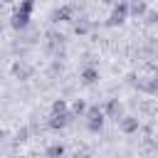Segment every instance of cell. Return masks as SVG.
Masks as SVG:
<instances>
[{
  "label": "cell",
  "instance_id": "obj_8",
  "mask_svg": "<svg viewBox=\"0 0 158 158\" xmlns=\"http://www.w3.org/2000/svg\"><path fill=\"white\" fill-rule=\"evenodd\" d=\"M30 17H32V15H25V12H20V10H12V15H10V27H12L15 32L30 30Z\"/></svg>",
  "mask_w": 158,
  "mask_h": 158
},
{
  "label": "cell",
  "instance_id": "obj_21",
  "mask_svg": "<svg viewBox=\"0 0 158 158\" xmlns=\"http://www.w3.org/2000/svg\"><path fill=\"white\" fill-rule=\"evenodd\" d=\"M0 35H2V22H0Z\"/></svg>",
  "mask_w": 158,
  "mask_h": 158
},
{
  "label": "cell",
  "instance_id": "obj_22",
  "mask_svg": "<svg viewBox=\"0 0 158 158\" xmlns=\"http://www.w3.org/2000/svg\"><path fill=\"white\" fill-rule=\"evenodd\" d=\"M0 10H2V2H0Z\"/></svg>",
  "mask_w": 158,
  "mask_h": 158
},
{
  "label": "cell",
  "instance_id": "obj_3",
  "mask_svg": "<svg viewBox=\"0 0 158 158\" xmlns=\"http://www.w3.org/2000/svg\"><path fill=\"white\" fill-rule=\"evenodd\" d=\"M72 121H74V116H72L69 111H49V116H47V128H49V131H64L67 126H72Z\"/></svg>",
  "mask_w": 158,
  "mask_h": 158
},
{
  "label": "cell",
  "instance_id": "obj_12",
  "mask_svg": "<svg viewBox=\"0 0 158 158\" xmlns=\"http://www.w3.org/2000/svg\"><path fill=\"white\" fill-rule=\"evenodd\" d=\"M72 27H74V35H89V32H91V22H89V17H77V15H74Z\"/></svg>",
  "mask_w": 158,
  "mask_h": 158
},
{
  "label": "cell",
  "instance_id": "obj_14",
  "mask_svg": "<svg viewBox=\"0 0 158 158\" xmlns=\"http://www.w3.org/2000/svg\"><path fill=\"white\" fill-rule=\"evenodd\" d=\"M84 111H86V101H84V99H74V101L69 104V114H72L74 118H77V116L81 118V116H84Z\"/></svg>",
  "mask_w": 158,
  "mask_h": 158
},
{
  "label": "cell",
  "instance_id": "obj_16",
  "mask_svg": "<svg viewBox=\"0 0 158 158\" xmlns=\"http://www.w3.org/2000/svg\"><path fill=\"white\" fill-rule=\"evenodd\" d=\"M47 156H52V158H59V156H64L67 153V148L62 146V143H52V146H47V151H44Z\"/></svg>",
  "mask_w": 158,
  "mask_h": 158
},
{
  "label": "cell",
  "instance_id": "obj_15",
  "mask_svg": "<svg viewBox=\"0 0 158 158\" xmlns=\"http://www.w3.org/2000/svg\"><path fill=\"white\" fill-rule=\"evenodd\" d=\"M35 5H37V0H20V2L15 5V10H20V12H25V15H32V12H35Z\"/></svg>",
  "mask_w": 158,
  "mask_h": 158
},
{
  "label": "cell",
  "instance_id": "obj_10",
  "mask_svg": "<svg viewBox=\"0 0 158 158\" xmlns=\"http://www.w3.org/2000/svg\"><path fill=\"white\" fill-rule=\"evenodd\" d=\"M12 77L20 79V81H27V79L32 77V67L25 64V62H15V64H12Z\"/></svg>",
  "mask_w": 158,
  "mask_h": 158
},
{
  "label": "cell",
  "instance_id": "obj_9",
  "mask_svg": "<svg viewBox=\"0 0 158 158\" xmlns=\"http://www.w3.org/2000/svg\"><path fill=\"white\" fill-rule=\"evenodd\" d=\"M133 86H136L138 91H143V94H148V96H156V94H158V79H156V77H146V79H136V81H133Z\"/></svg>",
  "mask_w": 158,
  "mask_h": 158
},
{
  "label": "cell",
  "instance_id": "obj_17",
  "mask_svg": "<svg viewBox=\"0 0 158 158\" xmlns=\"http://www.w3.org/2000/svg\"><path fill=\"white\" fill-rule=\"evenodd\" d=\"M49 111H69V104L64 99H54L52 106H49Z\"/></svg>",
  "mask_w": 158,
  "mask_h": 158
},
{
  "label": "cell",
  "instance_id": "obj_18",
  "mask_svg": "<svg viewBox=\"0 0 158 158\" xmlns=\"http://www.w3.org/2000/svg\"><path fill=\"white\" fill-rule=\"evenodd\" d=\"M143 20H146V22H148V25H156V22H158V12H156V10H151V7H148V10H146V12H143Z\"/></svg>",
  "mask_w": 158,
  "mask_h": 158
},
{
  "label": "cell",
  "instance_id": "obj_20",
  "mask_svg": "<svg viewBox=\"0 0 158 158\" xmlns=\"http://www.w3.org/2000/svg\"><path fill=\"white\" fill-rule=\"evenodd\" d=\"M2 138H5V133H2V131H0V143H2Z\"/></svg>",
  "mask_w": 158,
  "mask_h": 158
},
{
  "label": "cell",
  "instance_id": "obj_6",
  "mask_svg": "<svg viewBox=\"0 0 158 158\" xmlns=\"http://www.w3.org/2000/svg\"><path fill=\"white\" fill-rule=\"evenodd\" d=\"M49 20L54 22V25H64V22H72L74 20V5H59L57 10H52V15H49Z\"/></svg>",
  "mask_w": 158,
  "mask_h": 158
},
{
  "label": "cell",
  "instance_id": "obj_7",
  "mask_svg": "<svg viewBox=\"0 0 158 158\" xmlns=\"http://www.w3.org/2000/svg\"><path fill=\"white\" fill-rule=\"evenodd\" d=\"M101 109H104V116L111 118V121H118V118L123 116V104H121L118 99H109Z\"/></svg>",
  "mask_w": 158,
  "mask_h": 158
},
{
  "label": "cell",
  "instance_id": "obj_11",
  "mask_svg": "<svg viewBox=\"0 0 158 158\" xmlns=\"http://www.w3.org/2000/svg\"><path fill=\"white\" fill-rule=\"evenodd\" d=\"M79 77H81V81H84V84H89V86H91V84H96V81H99V69H96L94 64H84Z\"/></svg>",
  "mask_w": 158,
  "mask_h": 158
},
{
  "label": "cell",
  "instance_id": "obj_1",
  "mask_svg": "<svg viewBox=\"0 0 158 158\" xmlns=\"http://www.w3.org/2000/svg\"><path fill=\"white\" fill-rule=\"evenodd\" d=\"M84 123H86V131L91 133H101L104 123H106V116H104V109L99 104H86V111H84Z\"/></svg>",
  "mask_w": 158,
  "mask_h": 158
},
{
  "label": "cell",
  "instance_id": "obj_5",
  "mask_svg": "<svg viewBox=\"0 0 158 158\" xmlns=\"http://www.w3.org/2000/svg\"><path fill=\"white\" fill-rule=\"evenodd\" d=\"M116 123H118V131H121V133H126V136H133V133H138V131H141V118H138V116H133V114H128V116L123 114Z\"/></svg>",
  "mask_w": 158,
  "mask_h": 158
},
{
  "label": "cell",
  "instance_id": "obj_2",
  "mask_svg": "<svg viewBox=\"0 0 158 158\" xmlns=\"http://www.w3.org/2000/svg\"><path fill=\"white\" fill-rule=\"evenodd\" d=\"M128 17H131V15H128V0H116V2L111 5V12H109L106 25H109V27H121Z\"/></svg>",
  "mask_w": 158,
  "mask_h": 158
},
{
  "label": "cell",
  "instance_id": "obj_19",
  "mask_svg": "<svg viewBox=\"0 0 158 158\" xmlns=\"http://www.w3.org/2000/svg\"><path fill=\"white\" fill-rule=\"evenodd\" d=\"M104 2H109V5H114V2H116V0H104Z\"/></svg>",
  "mask_w": 158,
  "mask_h": 158
},
{
  "label": "cell",
  "instance_id": "obj_13",
  "mask_svg": "<svg viewBox=\"0 0 158 158\" xmlns=\"http://www.w3.org/2000/svg\"><path fill=\"white\" fill-rule=\"evenodd\" d=\"M146 10H148V0H128V15L141 20Z\"/></svg>",
  "mask_w": 158,
  "mask_h": 158
},
{
  "label": "cell",
  "instance_id": "obj_4",
  "mask_svg": "<svg viewBox=\"0 0 158 158\" xmlns=\"http://www.w3.org/2000/svg\"><path fill=\"white\" fill-rule=\"evenodd\" d=\"M47 52L54 59H62V54H64V35L62 32H57V30L47 32Z\"/></svg>",
  "mask_w": 158,
  "mask_h": 158
}]
</instances>
